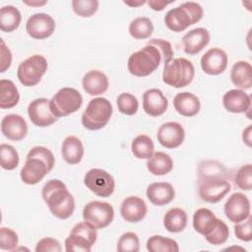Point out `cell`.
Instances as JSON below:
<instances>
[{"label":"cell","mask_w":252,"mask_h":252,"mask_svg":"<svg viewBox=\"0 0 252 252\" xmlns=\"http://www.w3.org/2000/svg\"><path fill=\"white\" fill-rule=\"evenodd\" d=\"M210 41V33L205 28H196L186 32L182 37L184 52L189 55L199 53Z\"/></svg>","instance_id":"obj_21"},{"label":"cell","mask_w":252,"mask_h":252,"mask_svg":"<svg viewBox=\"0 0 252 252\" xmlns=\"http://www.w3.org/2000/svg\"><path fill=\"white\" fill-rule=\"evenodd\" d=\"M49 99L39 97L30 102L28 106V114L31 121L37 127H48L55 123L58 119L49 106Z\"/></svg>","instance_id":"obj_14"},{"label":"cell","mask_w":252,"mask_h":252,"mask_svg":"<svg viewBox=\"0 0 252 252\" xmlns=\"http://www.w3.org/2000/svg\"><path fill=\"white\" fill-rule=\"evenodd\" d=\"M148 5L155 11H162L167 5H169L170 3H172V1L170 2H166V1H156V0H150L147 1Z\"/></svg>","instance_id":"obj_49"},{"label":"cell","mask_w":252,"mask_h":252,"mask_svg":"<svg viewBox=\"0 0 252 252\" xmlns=\"http://www.w3.org/2000/svg\"><path fill=\"white\" fill-rule=\"evenodd\" d=\"M145 3H147V1L145 0H140V1H124V4L130 6V7H139L141 5H144Z\"/></svg>","instance_id":"obj_51"},{"label":"cell","mask_w":252,"mask_h":252,"mask_svg":"<svg viewBox=\"0 0 252 252\" xmlns=\"http://www.w3.org/2000/svg\"><path fill=\"white\" fill-rule=\"evenodd\" d=\"M251 125H249L246 129H244L243 133H242V139H243V142L248 146L250 147L251 146Z\"/></svg>","instance_id":"obj_50"},{"label":"cell","mask_w":252,"mask_h":252,"mask_svg":"<svg viewBox=\"0 0 252 252\" xmlns=\"http://www.w3.org/2000/svg\"><path fill=\"white\" fill-rule=\"evenodd\" d=\"M19 242L18 234L11 228H0V249L6 251H14L17 249Z\"/></svg>","instance_id":"obj_43"},{"label":"cell","mask_w":252,"mask_h":252,"mask_svg":"<svg viewBox=\"0 0 252 252\" xmlns=\"http://www.w3.org/2000/svg\"><path fill=\"white\" fill-rule=\"evenodd\" d=\"M140 250L139 237L134 232L123 233L117 242V251L119 252H138Z\"/></svg>","instance_id":"obj_42"},{"label":"cell","mask_w":252,"mask_h":252,"mask_svg":"<svg viewBox=\"0 0 252 252\" xmlns=\"http://www.w3.org/2000/svg\"><path fill=\"white\" fill-rule=\"evenodd\" d=\"M147 205L143 199L137 196L125 198L120 207L122 218L128 222H139L147 214Z\"/></svg>","instance_id":"obj_20"},{"label":"cell","mask_w":252,"mask_h":252,"mask_svg":"<svg viewBox=\"0 0 252 252\" xmlns=\"http://www.w3.org/2000/svg\"><path fill=\"white\" fill-rule=\"evenodd\" d=\"M222 104L231 113H244L251 108V97L243 90H230L223 94Z\"/></svg>","instance_id":"obj_22"},{"label":"cell","mask_w":252,"mask_h":252,"mask_svg":"<svg viewBox=\"0 0 252 252\" xmlns=\"http://www.w3.org/2000/svg\"><path fill=\"white\" fill-rule=\"evenodd\" d=\"M147 249L150 252H178V243L168 237L161 235H153L147 240Z\"/></svg>","instance_id":"obj_35"},{"label":"cell","mask_w":252,"mask_h":252,"mask_svg":"<svg viewBox=\"0 0 252 252\" xmlns=\"http://www.w3.org/2000/svg\"><path fill=\"white\" fill-rule=\"evenodd\" d=\"M229 236V229L226 225V223L219 219V221L215 228L212 230V232L206 236V240L213 245H220L226 242Z\"/></svg>","instance_id":"obj_41"},{"label":"cell","mask_w":252,"mask_h":252,"mask_svg":"<svg viewBox=\"0 0 252 252\" xmlns=\"http://www.w3.org/2000/svg\"><path fill=\"white\" fill-rule=\"evenodd\" d=\"M0 72L4 73L7 69L10 68L12 63V53L9 47L6 46L3 39L0 40Z\"/></svg>","instance_id":"obj_48"},{"label":"cell","mask_w":252,"mask_h":252,"mask_svg":"<svg viewBox=\"0 0 252 252\" xmlns=\"http://www.w3.org/2000/svg\"><path fill=\"white\" fill-rule=\"evenodd\" d=\"M187 224V214L181 208L168 210L163 217V225L169 232H180Z\"/></svg>","instance_id":"obj_30"},{"label":"cell","mask_w":252,"mask_h":252,"mask_svg":"<svg viewBox=\"0 0 252 252\" xmlns=\"http://www.w3.org/2000/svg\"><path fill=\"white\" fill-rule=\"evenodd\" d=\"M146 194L152 204L156 206H164L174 199L175 191L170 183L155 182L148 186Z\"/></svg>","instance_id":"obj_23"},{"label":"cell","mask_w":252,"mask_h":252,"mask_svg":"<svg viewBox=\"0 0 252 252\" xmlns=\"http://www.w3.org/2000/svg\"><path fill=\"white\" fill-rule=\"evenodd\" d=\"M154 32L153 22L147 17L134 19L129 26V32L135 39H145L152 35Z\"/></svg>","instance_id":"obj_36"},{"label":"cell","mask_w":252,"mask_h":252,"mask_svg":"<svg viewBox=\"0 0 252 252\" xmlns=\"http://www.w3.org/2000/svg\"><path fill=\"white\" fill-rule=\"evenodd\" d=\"M223 211L231 222H240L250 216V201L243 193H233L226 200Z\"/></svg>","instance_id":"obj_13"},{"label":"cell","mask_w":252,"mask_h":252,"mask_svg":"<svg viewBox=\"0 0 252 252\" xmlns=\"http://www.w3.org/2000/svg\"><path fill=\"white\" fill-rule=\"evenodd\" d=\"M83 96L74 88L60 89L50 99L49 106L56 117L68 116L75 113L82 106Z\"/></svg>","instance_id":"obj_6"},{"label":"cell","mask_w":252,"mask_h":252,"mask_svg":"<svg viewBox=\"0 0 252 252\" xmlns=\"http://www.w3.org/2000/svg\"><path fill=\"white\" fill-rule=\"evenodd\" d=\"M55 30L53 18L45 13H36L32 15L26 24L28 34L34 39H44L49 37Z\"/></svg>","instance_id":"obj_12"},{"label":"cell","mask_w":252,"mask_h":252,"mask_svg":"<svg viewBox=\"0 0 252 252\" xmlns=\"http://www.w3.org/2000/svg\"><path fill=\"white\" fill-rule=\"evenodd\" d=\"M158 141L166 149L178 148L184 141L185 131L183 126L174 121L165 122L158 130Z\"/></svg>","instance_id":"obj_15"},{"label":"cell","mask_w":252,"mask_h":252,"mask_svg":"<svg viewBox=\"0 0 252 252\" xmlns=\"http://www.w3.org/2000/svg\"><path fill=\"white\" fill-rule=\"evenodd\" d=\"M73 11L80 17H92L98 9V1L96 0H73Z\"/></svg>","instance_id":"obj_39"},{"label":"cell","mask_w":252,"mask_h":252,"mask_svg":"<svg viewBox=\"0 0 252 252\" xmlns=\"http://www.w3.org/2000/svg\"><path fill=\"white\" fill-rule=\"evenodd\" d=\"M61 155L67 163H79L84 157V146L81 140L75 136L66 137L62 143Z\"/></svg>","instance_id":"obj_28"},{"label":"cell","mask_w":252,"mask_h":252,"mask_svg":"<svg viewBox=\"0 0 252 252\" xmlns=\"http://www.w3.org/2000/svg\"><path fill=\"white\" fill-rule=\"evenodd\" d=\"M203 17V8L196 2H184L170 9L164 16L166 28L172 32L185 31L189 26L198 23Z\"/></svg>","instance_id":"obj_2"},{"label":"cell","mask_w":252,"mask_h":252,"mask_svg":"<svg viewBox=\"0 0 252 252\" xmlns=\"http://www.w3.org/2000/svg\"><path fill=\"white\" fill-rule=\"evenodd\" d=\"M27 157H36V158H41L42 160L45 161L49 170H51L54 166V162H55L54 156H53L52 152L45 147H42V146L33 147L32 149L30 150Z\"/></svg>","instance_id":"obj_45"},{"label":"cell","mask_w":252,"mask_h":252,"mask_svg":"<svg viewBox=\"0 0 252 252\" xmlns=\"http://www.w3.org/2000/svg\"><path fill=\"white\" fill-rule=\"evenodd\" d=\"M20 100V94L15 84L6 79L0 81V107L2 109H9L18 104Z\"/></svg>","instance_id":"obj_31"},{"label":"cell","mask_w":252,"mask_h":252,"mask_svg":"<svg viewBox=\"0 0 252 252\" xmlns=\"http://www.w3.org/2000/svg\"><path fill=\"white\" fill-rule=\"evenodd\" d=\"M84 183L93 193L103 198L112 195L115 188L114 178L107 171L100 168L89 170L84 177Z\"/></svg>","instance_id":"obj_11"},{"label":"cell","mask_w":252,"mask_h":252,"mask_svg":"<svg viewBox=\"0 0 252 252\" xmlns=\"http://www.w3.org/2000/svg\"><path fill=\"white\" fill-rule=\"evenodd\" d=\"M84 220L94 229L108 226L114 218V209L107 202L92 201L83 210Z\"/></svg>","instance_id":"obj_9"},{"label":"cell","mask_w":252,"mask_h":252,"mask_svg":"<svg viewBox=\"0 0 252 252\" xmlns=\"http://www.w3.org/2000/svg\"><path fill=\"white\" fill-rule=\"evenodd\" d=\"M118 110L126 115H134L139 108L137 97L129 93H122L116 99Z\"/></svg>","instance_id":"obj_38"},{"label":"cell","mask_w":252,"mask_h":252,"mask_svg":"<svg viewBox=\"0 0 252 252\" xmlns=\"http://www.w3.org/2000/svg\"><path fill=\"white\" fill-rule=\"evenodd\" d=\"M219 221V219L208 208L198 209L193 216V226L197 232L208 236L215 228Z\"/></svg>","instance_id":"obj_26"},{"label":"cell","mask_w":252,"mask_h":252,"mask_svg":"<svg viewBox=\"0 0 252 252\" xmlns=\"http://www.w3.org/2000/svg\"><path fill=\"white\" fill-rule=\"evenodd\" d=\"M173 106L180 115L192 117L200 111L201 103L197 95L189 92H183L174 96Z\"/></svg>","instance_id":"obj_25"},{"label":"cell","mask_w":252,"mask_h":252,"mask_svg":"<svg viewBox=\"0 0 252 252\" xmlns=\"http://www.w3.org/2000/svg\"><path fill=\"white\" fill-rule=\"evenodd\" d=\"M147 168L154 175H165L172 170L173 160L169 155L163 152H157L148 158Z\"/></svg>","instance_id":"obj_29"},{"label":"cell","mask_w":252,"mask_h":252,"mask_svg":"<svg viewBox=\"0 0 252 252\" xmlns=\"http://www.w3.org/2000/svg\"><path fill=\"white\" fill-rule=\"evenodd\" d=\"M23 3H25V4H27V5H29V6H42V5H44V4H46L47 2L46 1H23Z\"/></svg>","instance_id":"obj_52"},{"label":"cell","mask_w":252,"mask_h":252,"mask_svg":"<svg viewBox=\"0 0 252 252\" xmlns=\"http://www.w3.org/2000/svg\"><path fill=\"white\" fill-rule=\"evenodd\" d=\"M42 198L49 211L58 219H69L75 210V200L66 185L59 179L47 181L42 188Z\"/></svg>","instance_id":"obj_1"},{"label":"cell","mask_w":252,"mask_h":252,"mask_svg":"<svg viewBox=\"0 0 252 252\" xmlns=\"http://www.w3.org/2000/svg\"><path fill=\"white\" fill-rule=\"evenodd\" d=\"M235 185L244 191H250L252 188V165L250 163L239 167L234 176Z\"/></svg>","instance_id":"obj_40"},{"label":"cell","mask_w":252,"mask_h":252,"mask_svg":"<svg viewBox=\"0 0 252 252\" xmlns=\"http://www.w3.org/2000/svg\"><path fill=\"white\" fill-rule=\"evenodd\" d=\"M147 44H152V45H155L156 47H158V49L159 50V52L162 56V62L164 64L173 58L172 46H171L170 42H168L167 40L160 39V38H153V39H150Z\"/></svg>","instance_id":"obj_46"},{"label":"cell","mask_w":252,"mask_h":252,"mask_svg":"<svg viewBox=\"0 0 252 252\" xmlns=\"http://www.w3.org/2000/svg\"><path fill=\"white\" fill-rule=\"evenodd\" d=\"M195 75V69L191 61L186 58H172L164 64L162 81L173 88H184L188 86Z\"/></svg>","instance_id":"obj_4"},{"label":"cell","mask_w":252,"mask_h":252,"mask_svg":"<svg viewBox=\"0 0 252 252\" xmlns=\"http://www.w3.org/2000/svg\"><path fill=\"white\" fill-rule=\"evenodd\" d=\"M97 237L96 229L86 221L77 223L65 240L67 252H90Z\"/></svg>","instance_id":"obj_7"},{"label":"cell","mask_w":252,"mask_h":252,"mask_svg":"<svg viewBox=\"0 0 252 252\" xmlns=\"http://www.w3.org/2000/svg\"><path fill=\"white\" fill-rule=\"evenodd\" d=\"M200 198L211 204L220 202L230 190L231 185L228 178L210 177L198 179Z\"/></svg>","instance_id":"obj_10"},{"label":"cell","mask_w":252,"mask_h":252,"mask_svg":"<svg viewBox=\"0 0 252 252\" xmlns=\"http://www.w3.org/2000/svg\"><path fill=\"white\" fill-rule=\"evenodd\" d=\"M155 146L153 140L147 135H139L132 141V154L140 159H148L154 154Z\"/></svg>","instance_id":"obj_34"},{"label":"cell","mask_w":252,"mask_h":252,"mask_svg":"<svg viewBox=\"0 0 252 252\" xmlns=\"http://www.w3.org/2000/svg\"><path fill=\"white\" fill-rule=\"evenodd\" d=\"M82 85L85 92L90 95H99L107 91L109 82L104 73L98 70H92L85 74Z\"/></svg>","instance_id":"obj_24"},{"label":"cell","mask_w":252,"mask_h":252,"mask_svg":"<svg viewBox=\"0 0 252 252\" xmlns=\"http://www.w3.org/2000/svg\"><path fill=\"white\" fill-rule=\"evenodd\" d=\"M47 60L42 55H32L20 63L17 71V77L20 83L25 87H33L37 85L42 76L47 71Z\"/></svg>","instance_id":"obj_8"},{"label":"cell","mask_w":252,"mask_h":252,"mask_svg":"<svg viewBox=\"0 0 252 252\" xmlns=\"http://www.w3.org/2000/svg\"><path fill=\"white\" fill-rule=\"evenodd\" d=\"M36 252H60L61 251V245L58 240L52 237H44L40 239L36 246H35Z\"/></svg>","instance_id":"obj_47"},{"label":"cell","mask_w":252,"mask_h":252,"mask_svg":"<svg viewBox=\"0 0 252 252\" xmlns=\"http://www.w3.org/2000/svg\"><path fill=\"white\" fill-rule=\"evenodd\" d=\"M0 164L3 169L13 170L19 164V154L15 148L8 144L0 146Z\"/></svg>","instance_id":"obj_37"},{"label":"cell","mask_w":252,"mask_h":252,"mask_svg":"<svg viewBox=\"0 0 252 252\" xmlns=\"http://www.w3.org/2000/svg\"><path fill=\"white\" fill-rule=\"evenodd\" d=\"M2 134L12 141L23 140L28 133L26 120L18 114H8L1 121Z\"/></svg>","instance_id":"obj_18"},{"label":"cell","mask_w":252,"mask_h":252,"mask_svg":"<svg viewBox=\"0 0 252 252\" xmlns=\"http://www.w3.org/2000/svg\"><path fill=\"white\" fill-rule=\"evenodd\" d=\"M210 177H223L229 179L228 171L222 163L213 159L202 160L198 166V179Z\"/></svg>","instance_id":"obj_33"},{"label":"cell","mask_w":252,"mask_h":252,"mask_svg":"<svg viewBox=\"0 0 252 252\" xmlns=\"http://www.w3.org/2000/svg\"><path fill=\"white\" fill-rule=\"evenodd\" d=\"M227 55L220 48L209 49L201 58L202 70L208 75H220L227 67Z\"/></svg>","instance_id":"obj_17"},{"label":"cell","mask_w":252,"mask_h":252,"mask_svg":"<svg viewBox=\"0 0 252 252\" xmlns=\"http://www.w3.org/2000/svg\"><path fill=\"white\" fill-rule=\"evenodd\" d=\"M49 171L47 164L41 158L36 157H27L20 175L24 183L28 185H34L41 181Z\"/></svg>","instance_id":"obj_16"},{"label":"cell","mask_w":252,"mask_h":252,"mask_svg":"<svg viewBox=\"0 0 252 252\" xmlns=\"http://www.w3.org/2000/svg\"><path fill=\"white\" fill-rule=\"evenodd\" d=\"M22 16L20 11L12 6H4L0 10V29L4 32L15 31L21 24Z\"/></svg>","instance_id":"obj_32"},{"label":"cell","mask_w":252,"mask_h":252,"mask_svg":"<svg viewBox=\"0 0 252 252\" xmlns=\"http://www.w3.org/2000/svg\"><path fill=\"white\" fill-rule=\"evenodd\" d=\"M160 62H162V56L158 47L146 44L142 49L130 55L127 67L132 75L147 77L158 68Z\"/></svg>","instance_id":"obj_3"},{"label":"cell","mask_w":252,"mask_h":252,"mask_svg":"<svg viewBox=\"0 0 252 252\" xmlns=\"http://www.w3.org/2000/svg\"><path fill=\"white\" fill-rule=\"evenodd\" d=\"M112 112L113 108L108 99L104 97L93 98L82 114V124L89 130H99L108 123Z\"/></svg>","instance_id":"obj_5"},{"label":"cell","mask_w":252,"mask_h":252,"mask_svg":"<svg viewBox=\"0 0 252 252\" xmlns=\"http://www.w3.org/2000/svg\"><path fill=\"white\" fill-rule=\"evenodd\" d=\"M232 84L242 90L252 87V67L247 61H237L233 64L230 72Z\"/></svg>","instance_id":"obj_27"},{"label":"cell","mask_w":252,"mask_h":252,"mask_svg":"<svg viewBox=\"0 0 252 252\" xmlns=\"http://www.w3.org/2000/svg\"><path fill=\"white\" fill-rule=\"evenodd\" d=\"M235 236L245 242H249L252 239V218L249 216L246 220L236 222L234 225Z\"/></svg>","instance_id":"obj_44"},{"label":"cell","mask_w":252,"mask_h":252,"mask_svg":"<svg viewBox=\"0 0 252 252\" xmlns=\"http://www.w3.org/2000/svg\"><path fill=\"white\" fill-rule=\"evenodd\" d=\"M168 106L167 98L158 89L147 90L143 94V108L153 117L162 115Z\"/></svg>","instance_id":"obj_19"}]
</instances>
